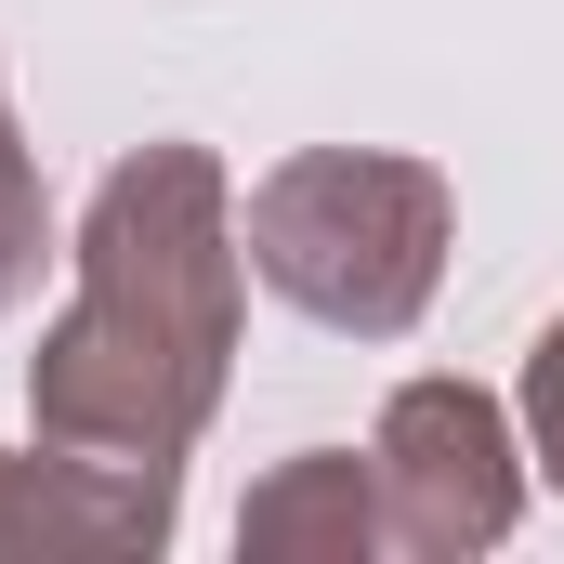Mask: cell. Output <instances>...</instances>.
Instances as JSON below:
<instances>
[{"instance_id":"3957f363","label":"cell","mask_w":564,"mask_h":564,"mask_svg":"<svg viewBox=\"0 0 564 564\" xmlns=\"http://www.w3.org/2000/svg\"><path fill=\"white\" fill-rule=\"evenodd\" d=\"M368 473H381V512H394V552L459 564V552H499L512 512H525V433L499 394L473 381H408L381 433H368Z\"/></svg>"},{"instance_id":"7a4b0ae2","label":"cell","mask_w":564,"mask_h":564,"mask_svg":"<svg viewBox=\"0 0 564 564\" xmlns=\"http://www.w3.org/2000/svg\"><path fill=\"white\" fill-rule=\"evenodd\" d=\"M446 171L433 158H394V144H302L250 184V276L302 302L315 328L341 341H408L421 328L433 276H446Z\"/></svg>"},{"instance_id":"6da1fadb","label":"cell","mask_w":564,"mask_h":564,"mask_svg":"<svg viewBox=\"0 0 564 564\" xmlns=\"http://www.w3.org/2000/svg\"><path fill=\"white\" fill-rule=\"evenodd\" d=\"M79 289L26 355V408L53 446L184 459L237 381V184L210 144H132L79 210Z\"/></svg>"},{"instance_id":"52a82bcc","label":"cell","mask_w":564,"mask_h":564,"mask_svg":"<svg viewBox=\"0 0 564 564\" xmlns=\"http://www.w3.org/2000/svg\"><path fill=\"white\" fill-rule=\"evenodd\" d=\"M525 459L564 486V315L525 341Z\"/></svg>"},{"instance_id":"8992f818","label":"cell","mask_w":564,"mask_h":564,"mask_svg":"<svg viewBox=\"0 0 564 564\" xmlns=\"http://www.w3.org/2000/svg\"><path fill=\"white\" fill-rule=\"evenodd\" d=\"M40 263H53V197H40V158H26L13 93H0V315L40 289Z\"/></svg>"},{"instance_id":"5b68a950","label":"cell","mask_w":564,"mask_h":564,"mask_svg":"<svg viewBox=\"0 0 564 564\" xmlns=\"http://www.w3.org/2000/svg\"><path fill=\"white\" fill-rule=\"evenodd\" d=\"M237 552H250V564H381V552H394L381 473H368L355 446H302V459H276V473L237 499Z\"/></svg>"},{"instance_id":"277c9868","label":"cell","mask_w":564,"mask_h":564,"mask_svg":"<svg viewBox=\"0 0 564 564\" xmlns=\"http://www.w3.org/2000/svg\"><path fill=\"white\" fill-rule=\"evenodd\" d=\"M184 459H106V446H0V564H144L171 552Z\"/></svg>"}]
</instances>
